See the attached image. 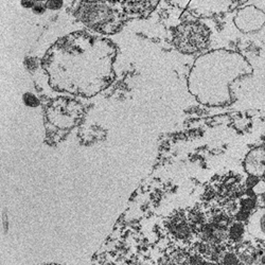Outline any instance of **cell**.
<instances>
[{
	"mask_svg": "<svg viewBox=\"0 0 265 265\" xmlns=\"http://www.w3.org/2000/svg\"><path fill=\"white\" fill-rule=\"evenodd\" d=\"M124 6L125 10L130 13L141 14L151 10L154 6V3L153 1H127L124 3Z\"/></svg>",
	"mask_w": 265,
	"mask_h": 265,
	"instance_id": "obj_6",
	"label": "cell"
},
{
	"mask_svg": "<svg viewBox=\"0 0 265 265\" xmlns=\"http://www.w3.org/2000/svg\"><path fill=\"white\" fill-rule=\"evenodd\" d=\"M36 1H22V4L26 8H33L34 5H35Z\"/></svg>",
	"mask_w": 265,
	"mask_h": 265,
	"instance_id": "obj_15",
	"label": "cell"
},
{
	"mask_svg": "<svg viewBox=\"0 0 265 265\" xmlns=\"http://www.w3.org/2000/svg\"><path fill=\"white\" fill-rule=\"evenodd\" d=\"M62 5L63 1H61V0H51V1L46 2V8L50 10H59L62 8Z\"/></svg>",
	"mask_w": 265,
	"mask_h": 265,
	"instance_id": "obj_11",
	"label": "cell"
},
{
	"mask_svg": "<svg viewBox=\"0 0 265 265\" xmlns=\"http://www.w3.org/2000/svg\"><path fill=\"white\" fill-rule=\"evenodd\" d=\"M31 65H33L34 68H35V67L37 66L36 62H35V60H34V59H29V60H27V66H28V68H31Z\"/></svg>",
	"mask_w": 265,
	"mask_h": 265,
	"instance_id": "obj_14",
	"label": "cell"
},
{
	"mask_svg": "<svg viewBox=\"0 0 265 265\" xmlns=\"http://www.w3.org/2000/svg\"><path fill=\"white\" fill-rule=\"evenodd\" d=\"M23 100L27 106L30 107H36L39 105V100L36 98V96H34L31 93H27L24 95Z\"/></svg>",
	"mask_w": 265,
	"mask_h": 265,
	"instance_id": "obj_10",
	"label": "cell"
},
{
	"mask_svg": "<svg viewBox=\"0 0 265 265\" xmlns=\"http://www.w3.org/2000/svg\"><path fill=\"white\" fill-rule=\"evenodd\" d=\"M75 15L87 27L99 31H106L116 22L114 10L101 1H81Z\"/></svg>",
	"mask_w": 265,
	"mask_h": 265,
	"instance_id": "obj_1",
	"label": "cell"
},
{
	"mask_svg": "<svg viewBox=\"0 0 265 265\" xmlns=\"http://www.w3.org/2000/svg\"><path fill=\"white\" fill-rule=\"evenodd\" d=\"M209 39V31L199 23H187L177 28L174 44L179 51L193 54L205 48Z\"/></svg>",
	"mask_w": 265,
	"mask_h": 265,
	"instance_id": "obj_2",
	"label": "cell"
},
{
	"mask_svg": "<svg viewBox=\"0 0 265 265\" xmlns=\"http://www.w3.org/2000/svg\"><path fill=\"white\" fill-rule=\"evenodd\" d=\"M260 264L261 265H265V254H263L260 258Z\"/></svg>",
	"mask_w": 265,
	"mask_h": 265,
	"instance_id": "obj_16",
	"label": "cell"
},
{
	"mask_svg": "<svg viewBox=\"0 0 265 265\" xmlns=\"http://www.w3.org/2000/svg\"><path fill=\"white\" fill-rule=\"evenodd\" d=\"M249 213L250 212L245 211V210H242V209H241L240 211L236 212L235 218H236V220H238V222L243 223V222H245V221H247L249 219Z\"/></svg>",
	"mask_w": 265,
	"mask_h": 265,
	"instance_id": "obj_12",
	"label": "cell"
},
{
	"mask_svg": "<svg viewBox=\"0 0 265 265\" xmlns=\"http://www.w3.org/2000/svg\"><path fill=\"white\" fill-rule=\"evenodd\" d=\"M169 228L172 234L179 240H186L191 234V226L188 220L183 215H176L169 223Z\"/></svg>",
	"mask_w": 265,
	"mask_h": 265,
	"instance_id": "obj_4",
	"label": "cell"
},
{
	"mask_svg": "<svg viewBox=\"0 0 265 265\" xmlns=\"http://www.w3.org/2000/svg\"><path fill=\"white\" fill-rule=\"evenodd\" d=\"M221 265H240V258L234 253L226 252L221 257Z\"/></svg>",
	"mask_w": 265,
	"mask_h": 265,
	"instance_id": "obj_8",
	"label": "cell"
},
{
	"mask_svg": "<svg viewBox=\"0 0 265 265\" xmlns=\"http://www.w3.org/2000/svg\"><path fill=\"white\" fill-rule=\"evenodd\" d=\"M246 169L252 175H263L265 173V150L257 149L249 153L246 159Z\"/></svg>",
	"mask_w": 265,
	"mask_h": 265,
	"instance_id": "obj_3",
	"label": "cell"
},
{
	"mask_svg": "<svg viewBox=\"0 0 265 265\" xmlns=\"http://www.w3.org/2000/svg\"><path fill=\"white\" fill-rule=\"evenodd\" d=\"M257 205V200L255 199H253L252 197H246L242 199L241 200V209L242 210H245L250 212L253 210V209L256 207Z\"/></svg>",
	"mask_w": 265,
	"mask_h": 265,
	"instance_id": "obj_9",
	"label": "cell"
},
{
	"mask_svg": "<svg viewBox=\"0 0 265 265\" xmlns=\"http://www.w3.org/2000/svg\"><path fill=\"white\" fill-rule=\"evenodd\" d=\"M249 228L258 239L265 241V209L257 211L250 218Z\"/></svg>",
	"mask_w": 265,
	"mask_h": 265,
	"instance_id": "obj_5",
	"label": "cell"
},
{
	"mask_svg": "<svg viewBox=\"0 0 265 265\" xmlns=\"http://www.w3.org/2000/svg\"><path fill=\"white\" fill-rule=\"evenodd\" d=\"M45 9H46V4L43 2H35V5L33 6L34 13H37V14L43 13L45 11Z\"/></svg>",
	"mask_w": 265,
	"mask_h": 265,
	"instance_id": "obj_13",
	"label": "cell"
},
{
	"mask_svg": "<svg viewBox=\"0 0 265 265\" xmlns=\"http://www.w3.org/2000/svg\"><path fill=\"white\" fill-rule=\"evenodd\" d=\"M244 232H245V228H244L243 223L235 222L232 225L229 226L228 238L233 242H239L242 240Z\"/></svg>",
	"mask_w": 265,
	"mask_h": 265,
	"instance_id": "obj_7",
	"label": "cell"
}]
</instances>
